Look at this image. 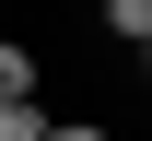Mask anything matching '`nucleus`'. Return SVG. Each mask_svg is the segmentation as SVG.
<instances>
[{
    "label": "nucleus",
    "instance_id": "2",
    "mask_svg": "<svg viewBox=\"0 0 152 141\" xmlns=\"http://www.w3.org/2000/svg\"><path fill=\"white\" fill-rule=\"evenodd\" d=\"M105 35H129V47H152V0H105Z\"/></svg>",
    "mask_w": 152,
    "mask_h": 141
},
{
    "label": "nucleus",
    "instance_id": "4",
    "mask_svg": "<svg viewBox=\"0 0 152 141\" xmlns=\"http://www.w3.org/2000/svg\"><path fill=\"white\" fill-rule=\"evenodd\" d=\"M140 71H152V47H140Z\"/></svg>",
    "mask_w": 152,
    "mask_h": 141
},
{
    "label": "nucleus",
    "instance_id": "3",
    "mask_svg": "<svg viewBox=\"0 0 152 141\" xmlns=\"http://www.w3.org/2000/svg\"><path fill=\"white\" fill-rule=\"evenodd\" d=\"M47 141H105V129H70V118H58V129H47Z\"/></svg>",
    "mask_w": 152,
    "mask_h": 141
},
{
    "label": "nucleus",
    "instance_id": "1",
    "mask_svg": "<svg viewBox=\"0 0 152 141\" xmlns=\"http://www.w3.org/2000/svg\"><path fill=\"white\" fill-rule=\"evenodd\" d=\"M0 106H35V47L0 35Z\"/></svg>",
    "mask_w": 152,
    "mask_h": 141
}]
</instances>
